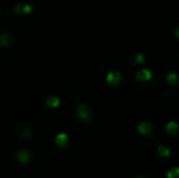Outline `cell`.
I'll return each instance as SVG.
<instances>
[{
	"label": "cell",
	"mask_w": 179,
	"mask_h": 178,
	"mask_svg": "<svg viewBox=\"0 0 179 178\" xmlns=\"http://www.w3.org/2000/svg\"><path fill=\"white\" fill-rule=\"evenodd\" d=\"M123 80V75L121 71H109L106 75V81L109 85L116 86Z\"/></svg>",
	"instance_id": "obj_1"
},
{
	"label": "cell",
	"mask_w": 179,
	"mask_h": 178,
	"mask_svg": "<svg viewBox=\"0 0 179 178\" xmlns=\"http://www.w3.org/2000/svg\"><path fill=\"white\" fill-rule=\"evenodd\" d=\"M78 116L84 122L91 121V111L89 107L85 104H80L78 106Z\"/></svg>",
	"instance_id": "obj_2"
},
{
	"label": "cell",
	"mask_w": 179,
	"mask_h": 178,
	"mask_svg": "<svg viewBox=\"0 0 179 178\" xmlns=\"http://www.w3.org/2000/svg\"><path fill=\"white\" fill-rule=\"evenodd\" d=\"M137 130L142 135H151L153 133V125L150 122L142 121L137 124Z\"/></svg>",
	"instance_id": "obj_3"
},
{
	"label": "cell",
	"mask_w": 179,
	"mask_h": 178,
	"mask_svg": "<svg viewBox=\"0 0 179 178\" xmlns=\"http://www.w3.org/2000/svg\"><path fill=\"white\" fill-rule=\"evenodd\" d=\"M135 78L136 80L140 81V82H145V81H149L152 78V71L148 68H142L135 73Z\"/></svg>",
	"instance_id": "obj_4"
},
{
	"label": "cell",
	"mask_w": 179,
	"mask_h": 178,
	"mask_svg": "<svg viewBox=\"0 0 179 178\" xmlns=\"http://www.w3.org/2000/svg\"><path fill=\"white\" fill-rule=\"evenodd\" d=\"M165 131L170 135H176L179 131V125L176 121H169L165 126Z\"/></svg>",
	"instance_id": "obj_5"
},
{
	"label": "cell",
	"mask_w": 179,
	"mask_h": 178,
	"mask_svg": "<svg viewBox=\"0 0 179 178\" xmlns=\"http://www.w3.org/2000/svg\"><path fill=\"white\" fill-rule=\"evenodd\" d=\"M167 82L172 86H178L179 85V75L175 71H170L165 75Z\"/></svg>",
	"instance_id": "obj_6"
},
{
	"label": "cell",
	"mask_w": 179,
	"mask_h": 178,
	"mask_svg": "<svg viewBox=\"0 0 179 178\" xmlns=\"http://www.w3.org/2000/svg\"><path fill=\"white\" fill-rule=\"evenodd\" d=\"M167 178H179V167H172L168 170Z\"/></svg>",
	"instance_id": "obj_7"
},
{
	"label": "cell",
	"mask_w": 179,
	"mask_h": 178,
	"mask_svg": "<svg viewBox=\"0 0 179 178\" xmlns=\"http://www.w3.org/2000/svg\"><path fill=\"white\" fill-rule=\"evenodd\" d=\"M157 152H158V155L165 157V156H169L171 151H170V149H169L167 146H165V145H158Z\"/></svg>",
	"instance_id": "obj_8"
},
{
	"label": "cell",
	"mask_w": 179,
	"mask_h": 178,
	"mask_svg": "<svg viewBox=\"0 0 179 178\" xmlns=\"http://www.w3.org/2000/svg\"><path fill=\"white\" fill-rule=\"evenodd\" d=\"M144 61H145L144 53H142V52L136 53V56H135V62L136 63H142Z\"/></svg>",
	"instance_id": "obj_9"
}]
</instances>
